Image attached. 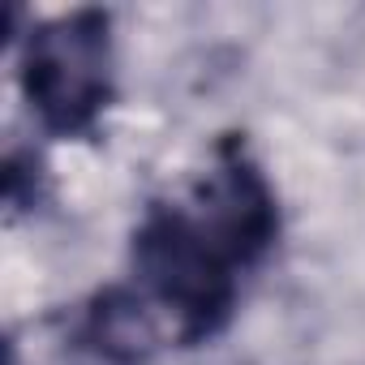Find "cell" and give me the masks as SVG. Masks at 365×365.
Instances as JSON below:
<instances>
[{"label": "cell", "mask_w": 365, "mask_h": 365, "mask_svg": "<svg viewBox=\"0 0 365 365\" xmlns=\"http://www.w3.org/2000/svg\"><path fill=\"white\" fill-rule=\"evenodd\" d=\"M202 232L237 262L254 267L279 237V202L267 172L250 155V146L228 133L215 146L207 176L194 185V211Z\"/></svg>", "instance_id": "3"}, {"label": "cell", "mask_w": 365, "mask_h": 365, "mask_svg": "<svg viewBox=\"0 0 365 365\" xmlns=\"http://www.w3.org/2000/svg\"><path fill=\"white\" fill-rule=\"evenodd\" d=\"M133 271L150 301H159L185 344L211 339L237 309V262L202 232L185 207L155 202L133 228Z\"/></svg>", "instance_id": "1"}, {"label": "cell", "mask_w": 365, "mask_h": 365, "mask_svg": "<svg viewBox=\"0 0 365 365\" xmlns=\"http://www.w3.org/2000/svg\"><path fill=\"white\" fill-rule=\"evenodd\" d=\"M82 344L108 365H146L159 352V327L146 297L120 284L95 292L82 318Z\"/></svg>", "instance_id": "4"}, {"label": "cell", "mask_w": 365, "mask_h": 365, "mask_svg": "<svg viewBox=\"0 0 365 365\" xmlns=\"http://www.w3.org/2000/svg\"><path fill=\"white\" fill-rule=\"evenodd\" d=\"M112 14L73 9L31 26L18 56V78L31 112L61 138L91 133L116 95L112 78Z\"/></svg>", "instance_id": "2"}]
</instances>
